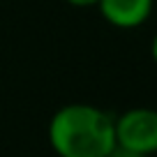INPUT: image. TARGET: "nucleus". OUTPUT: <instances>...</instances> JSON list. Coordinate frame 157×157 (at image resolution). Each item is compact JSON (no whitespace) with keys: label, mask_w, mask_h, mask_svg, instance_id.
Wrapping results in <instances>:
<instances>
[{"label":"nucleus","mask_w":157,"mask_h":157,"mask_svg":"<svg viewBox=\"0 0 157 157\" xmlns=\"http://www.w3.org/2000/svg\"><path fill=\"white\" fill-rule=\"evenodd\" d=\"M106 157H143V155H139V152H134V150H127V148H123V146H113V150L109 152Z\"/></svg>","instance_id":"20e7f679"},{"label":"nucleus","mask_w":157,"mask_h":157,"mask_svg":"<svg viewBox=\"0 0 157 157\" xmlns=\"http://www.w3.org/2000/svg\"><path fill=\"white\" fill-rule=\"evenodd\" d=\"M65 2H69L72 7H97L99 0H65Z\"/></svg>","instance_id":"39448f33"},{"label":"nucleus","mask_w":157,"mask_h":157,"mask_svg":"<svg viewBox=\"0 0 157 157\" xmlns=\"http://www.w3.org/2000/svg\"><path fill=\"white\" fill-rule=\"evenodd\" d=\"M116 146L148 157L157 152V109L132 106L113 118Z\"/></svg>","instance_id":"f03ea898"},{"label":"nucleus","mask_w":157,"mask_h":157,"mask_svg":"<svg viewBox=\"0 0 157 157\" xmlns=\"http://www.w3.org/2000/svg\"><path fill=\"white\" fill-rule=\"evenodd\" d=\"M49 143L58 157H106L116 146L113 116L93 104H65L49 120Z\"/></svg>","instance_id":"f257e3e1"},{"label":"nucleus","mask_w":157,"mask_h":157,"mask_svg":"<svg viewBox=\"0 0 157 157\" xmlns=\"http://www.w3.org/2000/svg\"><path fill=\"white\" fill-rule=\"evenodd\" d=\"M97 7L104 21L113 28L132 30L150 19L155 0H99Z\"/></svg>","instance_id":"7ed1b4c3"},{"label":"nucleus","mask_w":157,"mask_h":157,"mask_svg":"<svg viewBox=\"0 0 157 157\" xmlns=\"http://www.w3.org/2000/svg\"><path fill=\"white\" fill-rule=\"evenodd\" d=\"M150 58H152V63L157 65V35L152 37V42H150Z\"/></svg>","instance_id":"423d86ee"}]
</instances>
